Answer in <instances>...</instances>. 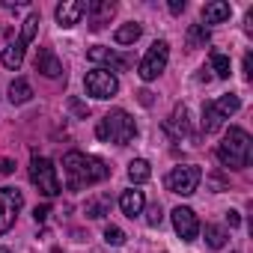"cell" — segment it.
<instances>
[{
  "instance_id": "6da1fadb",
  "label": "cell",
  "mask_w": 253,
  "mask_h": 253,
  "mask_svg": "<svg viewBox=\"0 0 253 253\" xmlns=\"http://www.w3.org/2000/svg\"><path fill=\"white\" fill-rule=\"evenodd\" d=\"M63 173H66V188L69 191H84V188H92V185L104 182L110 176V167L95 155L72 149V152L63 155Z\"/></svg>"
},
{
  "instance_id": "7a4b0ae2",
  "label": "cell",
  "mask_w": 253,
  "mask_h": 253,
  "mask_svg": "<svg viewBox=\"0 0 253 253\" xmlns=\"http://www.w3.org/2000/svg\"><path fill=\"white\" fill-rule=\"evenodd\" d=\"M95 137L101 143H116V146H128L134 137H137V125H134V116L122 107H113L107 110L98 125H95Z\"/></svg>"
},
{
  "instance_id": "3957f363",
  "label": "cell",
  "mask_w": 253,
  "mask_h": 253,
  "mask_svg": "<svg viewBox=\"0 0 253 253\" xmlns=\"http://www.w3.org/2000/svg\"><path fill=\"white\" fill-rule=\"evenodd\" d=\"M250 152H253L250 134L244 128H238V125H232L226 131V137L220 140V146H217V161L229 170H244L250 164Z\"/></svg>"
},
{
  "instance_id": "277c9868",
  "label": "cell",
  "mask_w": 253,
  "mask_h": 253,
  "mask_svg": "<svg viewBox=\"0 0 253 253\" xmlns=\"http://www.w3.org/2000/svg\"><path fill=\"white\" fill-rule=\"evenodd\" d=\"M200 182H203V170H200L197 164H179V167H173V170L167 173V179H164L167 191H170V194H179V197H191V194L200 188Z\"/></svg>"
},
{
  "instance_id": "5b68a950",
  "label": "cell",
  "mask_w": 253,
  "mask_h": 253,
  "mask_svg": "<svg viewBox=\"0 0 253 253\" xmlns=\"http://www.w3.org/2000/svg\"><path fill=\"white\" fill-rule=\"evenodd\" d=\"M30 182L39 188V194H45V197H57L63 188H60V179H57V167L48 161V158H42V155H33L30 158Z\"/></svg>"
},
{
  "instance_id": "8992f818",
  "label": "cell",
  "mask_w": 253,
  "mask_h": 253,
  "mask_svg": "<svg viewBox=\"0 0 253 253\" xmlns=\"http://www.w3.org/2000/svg\"><path fill=\"white\" fill-rule=\"evenodd\" d=\"M167 60H170V45L164 42V39H158V42H152L149 45V51H146V57L140 60V66H137V75H140V81H155L164 69H167Z\"/></svg>"
},
{
  "instance_id": "52a82bcc",
  "label": "cell",
  "mask_w": 253,
  "mask_h": 253,
  "mask_svg": "<svg viewBox=\"0 0 253 253\" xmlns=\"http://www.w3.org/2000/svg\"><path fill=\"white\" fill-rule=\"evenodd\" d=\"M84 89H86V95L104 101V98H113L119 92V81H116V75L110 69H92L84 78Z\"/></svg>"
},
{
  "instance_id": "ba28073f",
  "label": "cell",
  "mask_w": 253,
  "mask_h": 253,
  "mask_svg": "<svg viewBox=\"0 0 253 253\" xmlns=\"http://www.w3.org/2000/svg\"><path fill=\"white\" fill-rule=\"evenodd\" d=\"M24 209V194L18 188H0V235H6Z\"/></svg>"
},
{
  "instance_id": "9c48e42d",
  "label": "cell",
  "mask_w": 253,
  "mask_h": 253,
  "mask_svg": "<svg viewBox=\"0 0 253 253\" xmlns=\"http://www.w3.org/2000/svg\"><path fill=\"white\" fill-rule=\"evenodd\" d=\"M170 214H173V229H176V235H179L182 241H197V235H200L197 211L188 209V206H176Z\"/></svg>"
},
{
  "instance_id": "30bf717a",
  "label": "cell",
  "mask_w": 253,
  "mask_h": 253,
  "mask_svg": "<svg viewBox=\"0 0 253 253\" xmlns=\"http://www.w3.org/2000/svg\"><path fill=\"white\" fill-rule=\"evenodd\" d=\"M113 15H116L113 0H92V3H86V24H89V30H101L104 24H110Z\"/></svg>"
},
{
  "instance_id": "8fae6325",
  "label": "cell",
  "mask_w": 253,
  "mask_h": 253,
  "mask_svg": "<svg viewBox=\"0 0 253 253\" xmlns=\"http://www.w3.org/2000/svg\"><path fill=\"white\" fill-rule=\"evenodd\" d=\"M164 131H167L170 140H182V137L191 134V119H188V107H185V104H176V107H173L170 119L164 122Z\"/></svg>"
},
{
  "instance_id": "7c38bea8",
  "label": "cell",
  "mask_w": 253,
  "mask_h": 253,
  "mask_svg": "<svg viewBox=\"0 0 253 253\" xmlns=\"http://www.w3.org/2000/svg\"><path fill=\"white\" fill-rule=\"evenodd\" d=\"M54 15H57V24L69 30V27L81 24V18L86 15V3L84 0H63V3L54 9Z\"/></svg>"
},
{
  "instance_id": "4fadbf2b",
  "label": "cell",
  "mask_w": 253,
  "mask_h": 253,
  "mask_svg": "<svg viewBox=\"0 0 253 253\" xmlns=\"http://www.w3.org/2000/svg\"><path fill=\"white\" fill-rule=\"evenodd\" d=\"M86 57H89L92 63L110 66V69H128V66H131L128 57H122V54H116L113 48H104V45H92V48L86 51Z\"/></svg>"
},
{
  "instance_id": "5bb4252c",
  "label": "cell",
  "mask_w": 253,
  "mask_h": 253,
  "mask_svg": "<svg viewBox=\"0 0 253 253\" xmlns=\"http://www.w3.org/2000/svg\"><path fill=\"white\" fill-rule=\"evenodd\" d=\"M119 209H122V214L125 217H137V214H143V209H146V197H143V191H137V188H128V191H122V197H119Z\"/></svg>"
},
{
  "instance_id": "9a60e30c",
  "label": "cell",
  "mask_w": 253,
  "mask_h": 253,
  "mask_svg": "<svg viewBox=\"0 0 253 253\" xmlns=\"http://www.w3.org/2000/svg\"><path fill=\"white\" fill-rule=\"evenodd\" d=\"M36 72L45 75V78H63V63L57 60V54L51 48H39V57H36Z\"/></svg>"
},
{
  "instance_id": "2e32d148",
  "label": "cell",
  "mask_w": 253,
  "mask_h": 253,
  "mask_svg": "<svg viewBox=\"0 0 253 253\" xmlns=\"http://www.w3.org/2000/svg\"><path fill=\"white\" fill-rule=\"evenodd\" d=\"M229 15H232V6L223 3V0H211V3L203 6V21H206V24H223ZM206 24H203V27H206Z\"/></svg>"
},
{
  "instance_id": "e0dca14e",
  "label": "cell",
  "mask_w": 253,
  "mask_h": 253,
  "mask_svg": "<svg viewBox=\"0 0 253 253\" xmlns=\"http://www.w3.org/2000/svg\"><path fill=\"white\" fill-rule=\"evenodd\" d=\"M110 206H113L110 194H95L92 200H86V209H84V214H86V217H92V220H98V217L110 214Z\"/></svg>"
},
{
  "instance_id": "ac0fdd59",
  "label": "cell",
  "mask_w": 253,
  "mask_h": 253,
  "mask_svg": "<svg viewBox=\"0 0 253 253\" xmlns=\"http://www.w3.org/2000/svg\"><path fill=\"white\" fill-rule=\"evenodd\" d=\"M30 98H33L30 81H27V78H15V81L9 84V101H12V104H27Z\"/></svg>"
},
{
  "instance_id": "d6986e66",
  "label": "cell",
  "mask_w": 253,
  "mask_h": 253,
  "mask_svg": "<svg viewBox=\"0 0 253 253\" xmlns=\"http://www.w3.org/2000/svg\"><path fill=\"white\" fill-rule=\"evenodd\" d=\"M220 125H223L220 110L214 107V101H206V104H203V131H206V134H214Z\"/></svg>"
},
{
  "instance_id": "ffe728a7",
  "label": "cell",
  "mask_w": 253,
  "mask_h": 253,
  "mask_svg": "<svg viewBox=\"0 0 253 253\" xmlns=\"http://www.w3.org/2000/svg\"><path fill=\"white\" fill-rule=\"evenodd\" d=\"M140 33H143V27H140L137 21H128V24H122V27L113 33V39H116V45H134V42L140 39Z\"/></svg>"
},
{
  "instance_id": "44dd1931",
  "label": "cell",
  "mask_w": 253,
  "mask_h": 253,
  "mask_svg": "<svg viewBox=\"0 0 253 253\" xmlns=\"http://www.w3.org/2000/svg\"><path fill=\"white\" fill-rule=\"evenodd\" d=\"M128 179H131L134 185L149 182V179H152V167H149V161H146V158H134V161L128 164Z\"/></svg>"
},
{
  "instance_id": "7402d4cb",
  "label": "cell",
  "mask_w": 253,
  "mask_h": 253,
  "mask_svg": "<svg viewBox=\"0 0 253 253\" xmlns=\"http://www.w3.org/2000/svg\"><path fill=\"white\" fill-rule=\"evenodd\" d=\"M0 60H3V66L6 69H21V63H24V45H18V42H12L9 48H3V54H0Z\"/></svg>"
},
{
  "instance_id": "603a6c76",
  "label": "cell",
  "mask_w": 253,
  "mask_h": 253,
  "mask_svg": "<svg viewBox=\"0 0 253 253\" xmlns=\"http://www.w3.org/2000/svg\"><path fill=\"white\" fill-rule=\"evenodd\" d=\"M209 39H211L209 27H203V24H191V27H188V48H191V51H194V48H206Z\"/></svg>"
},
{
  "instance_id": "cb8c5ba5",
  "label": "cell",
  "mask_w": 253,
  "mask_h": 253,
  "mask_svg": "<svg viewBox=\"0 0 253 253\" xmlns=\"http://www.w3.org/2000/svg\"><path fill=\"white\" fill-rule=\"evenodd\" d=\"M226 238H229V232H226L223 226H217V223H206V244H209V247L220 250V247L226 244Z\"/></svg>"
},
{
  "instance_id": "d4e9b609",
  "label": "cell",
  "mask_w": 253,
  "mask_h": 253,
  "mask_svg": "<svg viewBox=\"0 0 253 253\" xmlns=\"http://www.w3.org/2000/svg\"><path fill=\"white\" fill-rule=\"evenodd\" d=\"M214 107H217V110H220V116L226 119V116H232V113L241 107V98H238L235 92H226V95H220V98L214 101Z\"/></svg>"
},
{
  "instance_id": "484cf974",
  "label": "cell",
  "mask_w": 253,
  "mask_h": 253,
  "mask_svg": "<svg viewBox=\"0 0 253 253\" xmlns=\"http://www.w3.org/2000/svg\"><path fill=\"white\" fill-rule=\"evenodd\" d=\"M36 27H39V12H33L27 21H24V27H21V36H18V45H30L33 39H36Z\"/></svg>"
},
{
  "instance_id": "4316f807",
  "label": "cell",
  "mask_w": 253,
  "mask_h": 253,
  "mask_svg": "<svg viewBox=\"0 0 253 253\" xmlns=\"http://www.w3.org/2000/svg\"><path fill=\"white\" fill-rule=\"evenodd\" d=\"M211 72H214L217 78H229V75H232L229 57H226V54H220V51H214V54H211Z\"/></svg>"
},
{
  "instance_id": "83f0119b",
  "label": "cell",
  "mask_w": 253,
  "mask_h": 253,
  "mask_svg": "<svg viewBox=\"0 0 253 253\" xmlns=\"http://www.w3.org/2000/svg\"><path fill=\"white\" fill-rule=\"evenodd\" d=\"M104 241H107L110 247H122V244H125V232H122L119 226L107 223V226H104Z\"/></svg>"
},
{
  "instance_id": "f1b7e54d",
  "label": "cell",
  "mask_w": 253,
  "mask_h": 253,
  "mask_svg": "<svg viewBox=\"0 0 253 253\" xmlns=\"http://www.w3.org/2000/svg\"><path fill=\"white\" fill-rule=\"evenodd\" d=\"M161 220H164L161 206H158V203H155V206H149V211H146V223H149V226H161Z\"/></svg>"
},
{
  "instance_id": "f546056e",
  "label": "cell",
  "mask_w": 253,
  "mask_h": 253,
  "mask_svg": "<svg viewBox=\"0 0 253 253\" xmlns=\"http://www.w3.org/2000/svg\"><path fill=\"white\" fill-rule=\"evenodd\" d=\"M48 214H51V206H36V211H33L36 223H45V220H48Z\"/></svg>"
},
{
  "instance_id": "4dcf8cb0",
  "label": "cell",
  "mask_w": 253,
  "mask_h": 253,
  "mask_svg": "<svg viewBox=\"0 0 253 253\" xmlns=\"http://www.w3.org/2000/svg\"><path fill=\"white\" fill-rule=\"evenodd\" d=\"M244 78L253 81V54H244Z\"/></svg>"
},
{
  "instance_id": "1f68e13d",
  "label": "cell",
  "mask_w": 253,
  "mask_h": 253,
  "mask_svg": "<svg viewBox=\"0 0 253 253\" xmlns=\"http://www.w3.org/2000/svg\"><path fill=\"white\" fill-rule=\"evenodd\" d=\"M72 110H75V113H78V116H84V119H86V116H89V107H86V104H81V101H78V98H72Z\"/></svg>"
},
{
  "instance_id": "d6a6232c",
  "label": "cell",
  "mask_w": 253,
  "mask_h": 253,
  "mask_svg": "<svg viewBox=\"0 0 253 253\" xmlns=\"http://www.w3.org/2000/svg\"><path fill=\"white\" fill-rule=\"evenodd\" d=\"M170 12H173V15L185 12V0H170Z\"/></svg>"
},
{
  "instance_id": "836d02e7",
  "label": "cell",
  "mask_w": 253,
  "mask_h": 253,
  "mask_svg": "<svg viewBox=\"0 0 253 253\" xmlns=\"http://www.w3.org/2000/svg\"><path fill=\"white\" fill-rule=\"evenodd\" d=\"M12 170H15V164H12L9 158H3V161H0V173H3V176H9Z\"/></svg>"
},
{
  "instance_id": "e575fe53",
  "label": "cell",
  "mask_w": 253,
  "mask_h": 253,
  "mask_svg": "<svg viewBox=\"0 0 253 253\" xmlns=\"http://www.w3.org/2000/svg\"><path fill=\"white\" fill-rule=\"evenodd\" d=\"M137 95H140V104H146V107L152 104V92H149V89H140Z\"/></svg>"
},
{
  "instance_id": "d590c367",
  "label": "cell",
  "mask_w": 253,
  "mask_h": 253,
  "mask_svg": "<svg viewBox=\"0 0 253 253\" xmlns=\"http://www.w3.org/2000/svg\"><path fill=\"white\" fill-rule=\"evenodd\" d=\"M226 220H229V226H238L241 223V214L238 211H226Z\"/></svg>"
},
{
  "instance_id": "8d00e7d4",
  "label": "cell",
  "mask_w": 253,
  "mask_h": 253,
  "mask_svg": "<svg viewBox=\"0 0 253 253\" xmlns=\"http://www.w3.org/2000/svg\"><path fill=\"white\" fill-rule=\"evenodd\" d=\"M244 24H247V27H244V30H247V33H253V9H250V12H247V18H244Z\"/></svg>"
},
{
  "instance_id": "74e56055",
  "label": "cell",
  "mask_w": 253,
  "mask_h": 253,
  "mask_svg": "<svg viewBox=\"0 0 253 253\" xmlns=\"http://www.w3.org/2000/svg\"><path fill=\"white\" fill-rule=\"evenodd\" d=\"M0 253H15V250H9V247H0Z\"/></svg>"
}]
</instances>
